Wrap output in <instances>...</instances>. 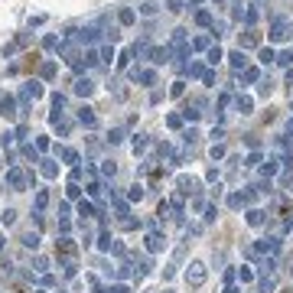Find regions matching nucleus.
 I'll return each mask as SVG.
<instances>
[{
    "label": "nucleus",
    "mask_w": 293,
    "mask_h": 293,
    "mask_svg": "<svg viewBox=\"0 0 293 293\" xmlns=\"http://www.w3.org/2000/svg\"><path fill=\"white\" fill-rule=\"evenodd\" d=\"M111 293H130V290L124 287V283H117V287H111Z\"/></svg>",
    "instance_id": "bb28decb"
},
{
    "label": "nucleus",
    "mask_w": 293,
    "mask_h": 293,
    "mask_svg": "<svg viewBox=\"0 0 293 293\" xmlns=\"http://www.w3.org/2000/svg\"><path fill=\"white\" fill-rule=\"evenodd\" d=\"M225 293H241V290H238V287H228V290H225Z\"/></svg>",
    "instance_id": "cd10ccee"
},
{
    "label": "nucleus",
    "mask_w": 293,
    "mask_h": 293,
    "mask_svg": "<svg viewBox=\"0 0 293 293\" xmlns=\"http://www.w3.org/2000/svg\"><path fill=\"white\" fill-rule=\"evenodd\" d=\"M274 173H277V160H267V163H264V176H274Z\"/></svg>",
    "instance_id": "ddd939ff"
},
{
    "label": "nucleus",
    "mask_w": 293,
    "mask_h": 293,
    "mask_svg": "<svg viewBox=\"0 0 293 293\" xmlns=\"http://www.w3.org/2000/svg\"><path fill=\"white\" fill-rule=\"evenodd\" d=\"M101 173H104V176H114L117 166H114V163H104V166H101Z\"/></svg>",
    "instance_id": "4be33fe9"
},
{
    "label": "nucleus",
    "mask_w": 293,
    "mask_h": 293,
    "mask_svg": "<svg viewBox=\"0 0 293 293\" xmlns=\"http://www.w3.org/2000/svg\"><path fill=\"white\" fill-rule=\"evenodd\" d=\"M248 222H251V225H264V212L251 208V212H248Z\"/></svg>",
    "instance_id": "9b49d317"
},
{
    "label": "nucleus",
    "mask_w": 293,
    "mask_h": 293,
    "mask_svg": "<svg viewBox=\"0 0 293 293\" xmlns=\"http://www.w3.org/2000/svg\"><path fill=\"white\" fill-rule=\"evenodd\" d=\"M127 195H130L134 202H140V199H143V189H140V186H130V192H127Z\"/></svg>",
    "instance_id": "2eb2a0df"
},
{
    "label": "nucleus",
    "mask_w": 293,
    "mask_h": 293,
    "mask_svg": "<svg viewBox=\"0 0 293 293\" xmlns=\"http://www.w3.org/2000/svg\"><path fill=\"white\" fill-rule=\"evenodd\" d=\"M46 202H49V195H46V192H36V205L46 208Z\"/></svg>",
    "instance_id": "393cba45"
},
{
    "label": "nucleus",
    "mask_w": 293,
    "mask_h": 293,
    "mask_svg": "<svg viewBox=\"0 0 293 293\" xmlns=\"http://www.w3.org/2000/svg\"><path fill=\"white\" fill-rule=\"evenodd\" d=\"M62 157H65V163H79V153L75 150H62Z\"/></svg>",
    "instance_id": "dca6fc26"
},
{
    "label": "nucleus",
    "mask_w": 293,
    "mask_h": 293,
    "mask_svg": "<svg viewBox=\"0 0 293 293\" xmlns=\"http://www.w3.org/2000/svg\"><path fill=\"white\" fill-rule=\"evenodd\" d=\"M163 235H157V232H153V235H146V248H150V251H160V248H163Z\"/></svg>",
    "instance_id": "423d86ee"
},
{
    "label": "nucleus",
    "mask_w": 293,
    "mask_h": 293,
    "mask_svg": "<svg viewBox=\"0 0 293 293\" xmlns=\"http://www.w3.org/2000/svg\"><path fill=\"white\" fill-rule=\"evenodd\" d=\"M222 157H225V146L215 143V146H212V160H222Z\"/></svg>",
    "instance_id": "f3484780"
},
{
    "label": "nucleus",
    "mask_w": 293,
    "mask_h": 293,
    "mask_svg": "<svg viewBox=\"0 0 293 293\" xmlns=\"http://www.w3.org/2000/svg\"><path fill=\"white\" fill-rule=\"evenodd\" d=\"M7 183H10L13 192H23L26 189V173L23 170H10V173H7Z\"/></svg>",
    "instance_id": "f03ea898"
},
{
    "label": "nucleus",
    "mask_w": 293,
    "mask_h": 293,
    "mask_svg": "<svg viewBox=\"0 0 293 293\" xmlns=\"http://www.w3.org/2000/svg\"><path fill=\"white\" fill-rule=\"evenodd\" d=\"M98 248H101V251H111V235H101V241H98Z\"/></svg>",
    "instance_id": "6ab92c4d"
},
{
    "label": "nucleus",
    "mask_w": 293,
    "mask_h": 293,
    "mask_svg": "<svg viewBox=\"0 0 293 293\" xmlns=\"http://www.w3.org/2000/svg\"><path fill=\"white\" fill-rule=\"evenodd\" d=\"M238 108H241V114H248V111H251V98H241Z\"/></svg>",
    "instance_id": "b1692460"
},
{
    "label": "nucleus",
    "mask_w": 293,
    "mask_h": 293,
    "mask_svg": "<svg viewBox=\"0 0 293 293\" xmlns=\"http://www.w3.org/2000/svg\"><path fill=\"white\" fill-rule=\"evenodd\" d=\"M290 192H293V183H290Z\"/></svg>",
    "instance_id": "c85d7f7f"
},
{
    "label": "nucleus",
    "mask_w": 293,
    "mask_h": 293,
    "mask_svg": "<svg viewBox=\"0 0 293 293\" xmlns=\"http://www.w3.org/2000/svg\"><path fill=\"white\" fill-rule=\"evenodd\" d=\"M186 283H189V287H202V283H205V264H202V261L189 264V270H186Z\"/></svg>",
    "instance_id": "f257e3e1"
},
{
    "label": "nucleus",
    "mask_w": 293,
    "mask_h": 293,
    "mask_svg": "<svg viewBox=\"0 0 293 293\" xmlns=\"http://www.w3.org/2000/svg\"><path fill=\"white\" fill-rule=\"evenodd\" d=\"M75 92H79V95H92V92H95V82H92V79H79Z\"/></svg>",
    "instance_id": "6e6552de"
},
{
    "label": "nucleus",
    "mask_w": 293,
    "mask_h": 293,
    "mask_svg": "<svg viewBox=\"0 0 293 293\" xmlns=\"http://www.w3.org/2000/svg\"><path fill=\"white\" fill-rule=\"evenodd\" d=\"M23 244L36 251V248H39V235H36V232H26V235H23Z\"/></svg>",
    "instance_id": "1a4fd4ad"
},
{
    "label": "nucleus",
    "mask_w": 293,
    "mask_h": 293,
    "mask_svg": "<svg viewBox=\"0 0 293 293\" xmlns=\"http://www.w3.org/2000/svg\"><path fill=\"white\" fill-rule=\"evenodd\" d=\"M232 65H235V68L244 65V55H241V52H232Z\"/></svg>",
    "instance_id": "aec40b11"
},
{
    "label": "nucleus",
    "mask_w": 293,
    "mask_h": 293,
    "mask_svg": "<svg viewBox=\"0 0 293 293\" xmlns=\"http://www.w3.org/2000/svg\"><path fill=\"white\" fill-rule=\"evenodd\" d=\"M215 215H218V208H215V205H205V222H215Z\"/></svg>",
    "instance_id": "a211bd4d"
},
{
    "label": "nucleus",
    "mask_w": 293,
    "mask_h": 293,
    "mask_svg": "<svg viewBox=\"0 0 293 293\" xmlns=\"http://www.w3.org/2000/svg\"><path fill=\"white\" fill-rule=\"evenodd\" d=\"M88 195H101V183H92V186H88Z\"/></svg>",
    "instance_id": "a878e982"
},
{
    "label": "nucleus",
    "mask_w": 293,
    "mask_h": 293,
    "mask_svg": "<svg viewBox=\"0 0 293 293\" xmlns=\"http://www.w3.org/2000/svg\"><path fill=\"white\" fill-rule=\"evenodd\" d=\"M0 114H4V117H13V98L0 95Z\"/></svg>",
    "instance_id": "0eeeda50"
},
{
    "label": "nucleus",
    "mask_w": 293,
    "mask_h": 293,
    "mask_svg": "<svg viewBox=\"0 0 293 293\" xmlns=\"http://www.w3.org/2000/svg\"><path fill=\"white\" fill-rule=\"evenodd\" d=\"M244 202H248V195H238V192H235L232 199H228V205H232V208H241Z\"/></svg>",
    "instance_id": "f8f14e48"
},
{
    "label": "nucleus",
    "mask_w": 293,
    "mask_h": 293,
    "mask_svg": "<svg viewBox=\"0 0 293 293\" xmlns=\"http://www.w3.org/2000/svg\"><path fill=\"white\" fill-rule=\"evenodd\" d=\"M79 212H82V215H85V218H88V215H95V208H92V202H79Z\"/></svg>",
    "instance_id": "4468645a"
},
{
    "label": "nucleus",
    "mask_w": 293,
    "mask_h": 293,
    "mask_svg": "<svg viewBox=\"0 0 293 293\" xmlns=\"http://www.w3.org/2000/svg\"><path fill=\"white\" fill-rule=\"evenodd\" d=\"M270 36H274V39H283V36H287V23H283V20H277V26H274V33H270Z\"/></svg>",
    "instance_id": "9d476101"
},
{
    "label": "nucleus",
    "mask_w": 293,
    "mask_h": 293,
    "mask_svg": "<svg viewBox=\"0 0 293 293\" xmlns=\"http://www.w3.org/2000/svg\"><path fill=\"white\" fill-rule=\"evenodd\" d=\"M43 173H46V176H55V163H49V160H43Z\"/></svg>",
    "instance_id": "412c9836"
},
{
    "label": "nucleus",
    "mask_w": 293,
    "mask_h": 293,
    "mask_svg": "<svg viewBox=\"0 0 293 293\" xmlns=\"http://www.w3.org/2000/svg\"><path fill=\"white\" fill-rule=\"evenodd\" d=\"M79 121L85 124V127H95L98 117H95V111H92V108H82V111H79Z\"/></svg>",
    "instance_id": "39448f33"
},
{
    "label": "nucleus",
    "mask_w": 293,
    "mask_h": 293,
    "mask_svg": "<svg viewBox=\"0 0 293 293\" xmlns=\"http://www.w3.org/2000/svg\"><path fill=\"white\" fill-rule=\"evenodd\" d=\"M55 254L62 257V261H75V244L68 238H59V244H55Z\"/></svg>",
    "instance_id": "7ed1b4c3"
},
{
    "label": "nucleus",
    "mask_w": 293,
    "mask_h": 293,
    "mask_svg": "<svg viewBox=\"0 0 293 293\" xmlns=\"http://www.w3.org/2000/svg\"><path fill=\"white\" fill-rule=\"evenodd\" d=\"M4 222H7V225H13V222H17V212H13V208H7V212H4Z\"/></svg>",
    "instance_id": "5701e85b"
},
{
    "label": "nucleus",
    "mask_w": 293,
    "mask_h": 293,
    "mask_svg": "<svg viewBox=\"0 0 293 293\" xmlns=\"http://www.w3.org/2000/svg\"><path fill=\"white\" fill-rule=\"evenodd\" d=\"M257 251H264V254H277V251H280V241H277V238H264L261 244H257Z\"/></svg>",
    "instance_id": "20e7f679"
}]
</instances>
